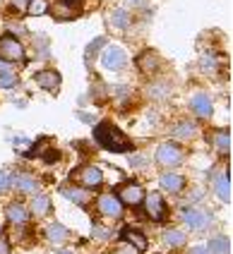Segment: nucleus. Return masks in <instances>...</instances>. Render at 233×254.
<instances>
[{
	"instance_id": "nucleus-1",
	"label": "nucleus",
	"mask_w": 233,
	"mask_h": 254,
	"mask_svg": "<svg viewBox=\"0 0 233 254\" xmlns=\"http://www.w3.org/2000/svg\"><path fill=\"white\" fill-rule=\"evenodd\" d=\"M94 137L101 144L106 151H113V154H125L132 149V141L128 139V134H123L118 127H113L111 123H101L94 129Z\"/></svg>"
},
{
	"instance_id": "nucleus-2",
	"label": "nucleus",
	"mask_w": 233,
	"mask_h": 254,
	"mask_svg": "<svg viewBox=\"0 0 233 254\" xmlns=\"http://www.w3.org/2000/svg\"><path fill=\"white\" fill-rule=\"evenodd\" d=\"M0 58L7 60V63H19V60H24V48H22V43L17 41L15 36H10V34L0 36Z\"/></svg>"
},
{
	"instance_id": "nucleus-3",
	"label": "nucleus",
	"mask_w": 233,
	"mask_h": 254,
	"mask_svg": "<svg viewBox=\"0 0 233 254\" xmlns=\"http://www.w3.org/2000/svg\"><path fill=\"white\" fill-rule=\"evenodd\" d=\"M125 63H128V58H125V53H123V48H118V46H106L101 53V65L106 67V70H123L125 67Z\"/></svg>"
},
{
	"instance_id": "nucleus-4",
	"label": "nucleus",
	"mask_w": 233,
	"mask_h": 254,
	"mask_svg": "<svg viewBox=\"0 0 233 254\" xmlns=\"http://www.w3.org/2000/svg\"><path fill=\"white\" fill-rule=\"evenodd\" d=\"M156 161H159L161 166H166V168L178 166L183 161V149L171 144V141H166V144H161L159 149H156Z\"/></svg>"
},
{
	"instance_id": "nucleus-5",
	"label": "nucleus",
	"mask_w": 233,
	"mask_h": 254,
	"mask_svg": "<svg viewBox=\"0 0 233 254\" xmlns=\"http://www.w3.org/2000/svg\"><path fill=\"white\" fill-rule=\"evenodd\" d=\"M73 178L82 187H87V190H94V187H99L103 183V173L96 166H84V168H79L77 173H73Z\"/></svg>"
},
{
	"instance_id": "nucleus-6",
	"label": "nucleus",
	"mask_w": 233,
	"mask_h": 254,
	"mask_svg": "<svg viewBox=\"0 0 233 254\" xmlns=\"http://www.w3.org/2000/svg\"><path fill=\"white\" fill-rule=\"evenodd\" d=\"M142 201H145L147 216H149L152 221H163V218H166L168 209H166V204H163L161 194H149V197H145Z\"/></svg>"
},
{
	"instance_id": "nucleus-7",
	"label": "nucleus",
	"mask_w": 233,
	"mask_h": 254,
	"mask_svg": "<svg viewBox=\"0 0 233 254\" xmlns=\"http://www.w3.org/2000/svg\"><path fill=\"white\" fill-rule=\"evenodd\" d=\"M118 199H120V204H130V206H135V204H140V201L145 199V190H142L137 183H128L118 190Z\"/></svg>"
},
{
	"instance_id": "nucleus-8",
	"label": "nucleus",
	"mask_w": 233,
	"mask_h": 254,
	"mask_svg": "<svg viewBox=\"0 0 233 254\" xmlns=\"http://www.w3.org/2000/svg\"><path fill=\"white\" fill-rule=\"evenodd\" d=\"M99 211L103 216H108V218H120L123 216V204L113 194H101L99 197Z\"/></svg>"
},
{
	"instance_id": "nucleus-9",
	"label": "nucleus",
	"mask_w": 233,
	"mask_h": 254,
	"mask_svg": "<svg viewBox=\"0 0 233 254\" xmlns=\"http://www.w3.org/2000/svg\"><path fill=\"white\" fill-rule=\"evenodd\" d=\"M183 221L192 230H204V228L212 223V216L207 211H200V209H190V211H183Z\"/></svg>"
},
{
	"instance_id": "nucleus-10",
	"label": "nucleus",
	"mask_w": 233,
	"mask_h": 254,
	"mask_svg": "<svg viewBox=\"0 0 233 254\" xmlns=\"http://www.w3.org/2000/svg\"><path fill=\"white\" fill-rule=\"evenodd\" d=\"M34 79H36V84L46 89V91H56L60 86V74L56 70H44L39 72V74H34Z\"/></svg>"
},
{
	"instance_id": "nucleus-11",
	"label": "nucleus",
	"mask_w": 233,
	"mask_h": 254,
	"mask_svg": "<svg viewBox=\"0 0 233 254\" xmlns=\"http://www.w3.org/2000/svg\"><path fill=\"white\" fill-rule=\"evenodd\" d=\"M77 14V0H60L58 5L53 7V17L58 22H68Z\"/></svg>"
},
{
	"instance_id": "nucleus-12",
	"label": "nucleus",
	"mask_w": 233,
	"mask_h": 254,
	"mask_svg": "<svg viewBox=\"0 0 233 254\" xmlns=\"http://www.w3.org/2000/svg\"><path fill=\"white\" fill-rule=\"evenodd\" d=\"M159 65H161V60H159V56H156L154 51H145L142 56L137 58V67L145 72V74L156 72V70H159Z\"/></svg>"
},
{
	"instance_id": "nucleus-13",
	"label": "nucleus",
	"mask_w": 233,
	"mask_h": 254,
	"mask_svg": "<svg viewBox=\"0 0 233 254\" xmlns=\"http://www.w3.org/2000/svg\"><path fill=\"white\" fill-rule=\"evenodd\" d=\"M120 235H123V240L128 242V245H132L140 254L147 250V238L142 235V233H137L135 228H123V233H120Z\"/></svg>"
},
{
	"instance_id": "nucleus-14",
	"label": "nucleus",
	"mask_w": 233,
	"mask_h": 254,
	"mask_svg": "<svg viewBox=\"0 0 233 254\" xmlns=\"http://www.w3.org/2000/svg\"><path fill=\"white\" fill-rule=\"evenodd\" d=\"M159 185L166 190V192L175 194V192H180V190H183L185 180H183L178 173H163V175H161V180H159Z\"/></svg>"
},
{
	"instance_id": "nucleus-15",
	"label": "nucleus",
	"mask_w": 233,
	"mask_h": 254,
	"mask_svg": "<svg viewBox=\"0 0 233 254\" xmlns=\"http://www.w3.org/2000/svg\"><path fill=\"white\" fill-rule=\"evenodd\" d=\"M214 187H217V194L221 201H231V175L229 173H219Z\"/></svg>"
},
{
	"instance_id": "nucleus-16",
	"label": "nucleus",
	"mask_w": 233,
	"mask_h": 254,
	"mask_svg": "<svg viewBox=\"0 0 233 254\" xmlns=\"http://www.w3.org/2000/svg\"><path fill=\"white\" fill-rule=\"evenodd\" d=\"M190 106H192V111L200 115V118H209L212 115V101L207 94H197L195 99L190 101Z\"/></svg>"
},
{
	"instance_id": "nucleus-17",
	"label": "nucleus",
	"mask_w": 233,
	"mask_h": 254,
	"mask_svg": "<svg viewBox=\"0 0 233 254\" xmlns=\"http://www.w3.org/2000/svg\"><path fill=\"white\" fill-rule=\"evenodd\" d=\"M197 125L195 123H190V120H185V123H180V125L173 127V137L175 139H192V137H197Z\"/></svg>"
},
{
	"instance_id": "nucleus-18",
	"label": "nucleus",
	"mask_w": 233,
	"mask_h": 254,
	"mask_svg": "<svg viewBox=\"0 0 233 254\" xmlns=\"http://www.w3.org/2000/svg\"><path fill=\"white\" fill-rule=\"evenodd\" d=\"M12 185H15V187L19 190V192H27V194H31V192H36V187H39V185H36V180L31 178L29 173H19V175H17L15 180H12Z\"/></svg>"
},
{
	"instance_id": "nucleus-19",
	"label": "nucleus",
	"mask_w": 233,
	"mask_h": 254,
	"mask_svg": "<svg viewBox=\"0 0 233 254\" xmlns=\"http://www.w3.org/2000/svg\"><path fill=\"white\" fill-rule=\"evenodd\" d=\"M46 235H48V240L56 242V245H63V242L70 238V233L60 226V223H51V226L46 228Z\"/></svg>"
},
{
	"instance_id": "nucleus-20",
	"label": "nucleus",
	"mask_w": 233,
	"mask_h": 254,
	"mask_svg": "<svg viewBox=\"0 0 233 254\" xmlns=\"http://www.w3.org/2000/svg\"><path fill=\"white\" fill-rule=\"evenodd\" d=\"M163 242H166L168 247H183V245H185V233L178 230V228H168V230L163 233Z\"/></svg>"
},
{
	"instance_id": "nucleus-21",
	"label": "nucleus",
	"mask_w": 233,
	"mask_h": 254,
	"mask_svg": "<svg viewBox=\"0 0 233 254\" xmlns=\"http://www.w3.org/2000/svg\"><path fill=\"white\" fill-rule=\"evenodd\" d=\"M214 146L221 156H229L231 154V134L229 132H217L214 134Z\"/></svg>"
},
{
	"instance_id": "nucleus-22",
	"label": "nucleus",
	"mask_w": 233,
	"mask_h": 254,
	"mask_svg": "<svg viewBox=\"0 0 233 254\" xmlns=\"http://www.w3.org/2000/svg\"><path fill=\"white\" fill-rule=\"evenodd\" d=\"M60 194L65 199H70V201H75V204H79V206L87 204V192H82V190H77V187H63Z\"/></svg>"
},
{
	"instance_id": "nucleus-23",
	"label": "nucleus",
	"mask_w": 233,
	"mask_h": 254,
	"mask_svg": "<svg viewBox=\"0 0 233 254\" xmlns=\"http://www.w3.org/2000/svg\"><path fill=\"white\" fill-rule=\"evenodd\" d=\"M7 218H10L12 223H24V221L29 218V211H27L22 204H10V206H7Z\"/></svg>"
},
{
	"instance_id": "nucleus-24",
	"label": "nucleus",
	"mask_w": 233,
	"mask_h": 254,
	"mask_svg": "<svg viewBox=\"0 0 233 254\" xmlns=\"http://www.w3.org/2000/svg\"><path fill=\"white\" fill-rule=\"evenodd\" d=\"M209 254H231V242L226 240V238H214V240H209Z\"/></svg>"
},
{
	"instance_id": "nucleus-25",
	"label": "nucleus",
	"mask_w": 233,
	"mask_h": 254,
	"mask_svg": "<svg viewBox=\"0 0 233 254\" xmlns=\"http://www.w3.org/2000/svg\"><path fill=\"white\" fill-rule=\"evenodd\" d=\"M111 24L118 29H125L128 24H130V14H128V10H123V7H118V10H113L111 12Z\"/></svg>"
},
{
	"instance_id": "nucleus-26",
	"label": "nucleus",
	"mask_w": 233,
	"mask_h": 254,
	"mask_svg": "<svg viewBox=\"0 0 233 254\" xmlns=\"http://www.w3.org/2000/svg\"><path fill=\"white\" fill-rule=\"evenodd\" d=\"M48 209H51V201H48V197H44V194H36V197L31 199V211L36 213V216H44V213H48Z\"/></svg>"
},
{
	"instance_id": "nucleus-27",
	"label": "nucleus",
	"mask_w": 233,
	"mask_h": 254,
	"mask_svg": "<svg viewBox=\"0 0 233 254\" xmlns=\"http://www.w3.org/2000/svg\"><path fill=\"white\" fill-rule=\"evenodd\" d=\"M27 12H29L31 17L46 14L48 12V0H29V2H27Z\"/></svg>"
},
{
	"instance_id": "nucleus-28",
	"label": "nucleus",
	"mask_w": 233,
	"mask_h": 254,
	"mask_svg": "<svg viewBox=\"0 0 233 254\" xmlns=\"http://www.w3.org/2000/svg\"><path fill=\"white\" fill-rule=\"evenodd\" d=\"M200 67H202L204 72H217L219 60L214 56H202V58H200Z\"/></svg>"
},
{
	"instance_id": "nucleus-29",
	"label": "nucleus",
	"mask_w": 233,
	"mask_h": 254,
	"mask_svg": "<svg viewBox=\"0 0 233 254\" xmlns=\"http://www.w3.org/2000/svg\"><path fill=\"white\" fill-rule=\"evenodd\" d=\"M17 84V74H12V72H0V89H10V86Z\"/></svg>"
},
{
	"instance_id": "nucleus-30",
	"label": "nucleus",
	"mask_w": 233,
	"mask_h": 254,
	"mask_svg": "<svg viewBox=\"0 0 233 254\" xmlns=\"http://www.w3.org/2000/svg\"><path fill=\"white\" fill-rule=\"evenodd\" d=\"M101 46H106V39H103V36H99L96 41H91V43H89V46H87V60H89L91 56H96V51H99Z\"/></svg>"
},
{
	"instance_id": "nucleus-31",
	"label": "nucleus",
	"mask_w": 233,
	"mask_h": 254,
	"mask_svg": "<svg viewBox=\"0 0 233 254\" xmlns=\"http://www.w3.org/2000/svg\"><path fill=\"white\" fill-rule=\"evenodd\" d=\"M10 187H12V178H10V173L0 170V194H2V192H7Z\"/></svg>"
},
{
	"instance_id": "nucleus-32",
	"label": "nucleus",
	"mask_w": 233,
	"mask_h": 254,
	"mask_svg": "<svg viewBox=\"0 0 233 254\" xmlns=\"http://www.w3.org/2000/svg\"><path fill=\"white\" fill-rule=\"evenodd\" d=\"M149 94H152V96H154V99H163V96H166V94H168V86H166V84L152 86V89H149Z\"/></svg>"
},
{
	"instance_id": "nucleus-33",
	"label": "nucleus",
	"mask_w": 233,
	"mask_h": 254,
	"mask_svg": "<svg viewBox=\"0 0 233 254\" xmlns=\"http://www.w3.org/2000/svg\"><path fill=\"white\" fill-rule=\"evenodd\" d=\"M36 56L41 58V60L48 58V39H46V36H39V53H36Z\"/></svg>"
},
{
	"instance_id": "nucleus-34",
	"label": "nucleus",
	"mask_w": 233,
	"mask_h": 254,
	"mask_svg": "<svg viewBox=\"0 0 233 254\" xmlns=\"http://www.w3.org/2000/svg\"><path fill=\"white\" fill-rule=\"evenodd\" d=\"M94 238H99V240H108L111 238V230L103 226H94Z\"/></svg>"
},
{
	"instance_id": "nucleus-35",
	"label": "nucleus",
	"mask_w": 233,
	"mask_h": 254,
	"mask_svg": "<svg viewBox=\"0 0 233 254\" xmlns=\"http://www.w3.org/2000/svg\"><path fill=\"white\" fill-rule=\"evenodd\" d=\"M103 94H106V86H101V84H96V91L91 89V99H96V101H103Z\"/></svg>"
},
{
	"instance_id": "nucleus-36",
	"label": "nucleus",
	"mask_w": 233,
	"mask_h": 254,
	"mask_svg": "<svg viewBox=\"0 0 233 254\" xmlns=\"http://www.w3.org/2000/svg\"><path fill=\"white\" fill-rule=\"evenodd\" d=\"M44 161H48V163H53V161H58V149H48L44 156Z\"/></svg>"
},
{
	"instance_id": "nucleus-37",
	"label": "nucleus",
	"mask_w": 233,
	"mask_h": 254,
	"mask_svg": "<svg viewBox=\"0 0 233 254\" xmlns=\"http://www.w3.org/2000/svg\"><path fill=\"white\" fill-rule=\"evenodd\" d=\"M7 252H10V245H7V240L0 235V254H7Z\"/></svg>"
},
{
	"instance_id": "nucleus-38",
	"label": "nucleus",
	"mask_w": 233,
	"mask_h": 254,
	"mask_svg": "<svg viewBox=\"0 0 233 254\" xmlns=\"http://www.w3.org/2000/svg\"><path fill=\"white\" fill-rule=\"evenodd\" d=\"M190 254H209V250L207 247H202V245H197V247H192V252Z\"/></svg>"
},
{
	"instance_id": "nucleus-39",
	"label": "nucleus",
	"mask_w": 233,
	"mask_h": 254,
	"mask_svg": "<svg viewBox=\"0 0 233 254\" xmlns=\"http://www.w3.org/2000/svg\"><path fill=\"white\" fill-rule=\"evenodd\" d=\"M130 163H132V166H137V168H140V166H145V158H140V156H132V158H130Z\"/></svg>"
},
{
	"instance_id": "nucleus-40",
	"label": "nucleus",
	"mask_w": 233,
	"mask_h": 254,
	"mask_svg": "<svg viewBox=\"0 0 233 254\" xmlns=\"http://www.w3.org/2000/svg\"><path fill=\"white\" fill-rule=\"evenodd\" d=\"M116 254H140V252H137L135 247H132V250H130V247H123V250H118Z\"/></svg>"
},
{
	"instance_id": "nucleus-41",
	"label": "nucleus",
	"mask_w": 233,
	"mask_h": 254,
	"mask_svg": "<svg viewBox=\"0 0 233 254\" xmlns=\"http://www.w3.org/2000/svg\"><path fill=\"white\" fill-rule=\"evenodd\" d=\"M79 120H82V123H91V115H89V113H79Z\"/></svg>"
},
{
	"instance_id": "nucleus-42",
	"label": "nucleus",
	"mask_w": 233,
	"mask_h": 254,
	"mask_svg": "<svg viewBox=\"0 0 233 254\" xmlns=\"http://www.w3.org/2000/svg\"><path fill=\"white\" fill-rule=\"evenodd\" d=\"M125 2H128V5H132V7H140V5H142V0H125Z\"/></svg>"
},
{
	"instance_id": "nucleus-43",
	"label": "nucleus",
	"mask_w": 233,
	"mask_h": 254,
	"mask_svg": "<svg viewBox=\"0 0 233 254\" xmlns=\"http://www.w3.org/2000/svg\"><path fill=\"white\" fill-rule=\"evenodd\" d=\"M24 2H27V0H12V5H15L17 10H19V7H24Z\"/></svg>"
},
{
	"instance_id": "nucleus-44",
	"label": "nucleus",
	"mask_w": 233,
	"mask_h": 254,
	"mask_svg": "<svg viewBox=\"0 0 233 254\" xmlns=\"http://www.w3.org/2000/svg\"><path fill=\"white\" fill-rule=\"evenodd\" d=\"M0 72H7V67H5V63L0 60Z\"/></svg>"
},
{
	"instance_id": "nucleus-45",
	"label": "nucleus",
	"mask_w": 233,
	"mask_h": 254,
	"mask_svg": "<svg viewBox=\"0 0 233 254\" xmlns=\"http://www.w3.org/2000/svg\"><path fill=\"white\" fill-rule=\"evenodd\" d=\"M58 254H75V252H70V250H63V252H58Z\"/></svg>"
},
{
	"instance_id": "nucleus-46",
	"label": "nucleus",
	"mask_w": 233,
	"mask_h": 254,
	"mask_svg": "<svg viewBox=\"0 0 233 254\" xmlns=\"http://www.w3.org/2000/svg\"><path fill=\"white\" fill-rule=\"evenodd\" d=\"M0 230H2V228H0Z\"/></svg>"
}]
</instances>
